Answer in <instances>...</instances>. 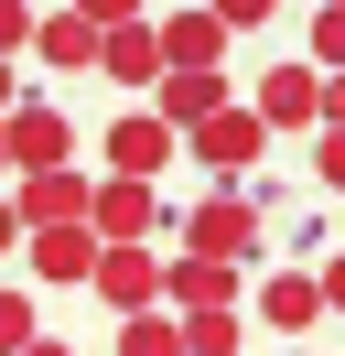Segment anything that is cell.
Returning a JSON list of instances; mask_svg holds the SVG:
<instances>
[{"mask_svg": "<svg viewBox=\"0 0 345 356\" xmlns=\"http://www.w3.org/2000/svg\"><path fill=\"white\" fill-rule=\"evenodd\" d=\"M259 238H270V205H259V195H237V184H227V195H205V205H194V216H184V248H194V259H248V248Z\"/></svg>", "mask_w": 345, "mask_h": 356, "instance_id": "1", "label": "cell"}, {"mask_svg": "<svg viewBox=\"0 0 345 356\" xmlns=\"http://www.w3.org/2000/svg\"><path fill=\"white\" fill-rule=\"evenodd\" d=\"M151 227H162V184H129V173H108L97 195H86V238H97V248H141Z\"/></svg>", "mask_w": 345, "mask_h": 356, "instance_id": "2", "label": "cell"}, {"mask_svg": "<svg viewBox=\"0 0 345 356\" xmlns=\"http://www.w3.org/2000/svg\"><path fill=\"white\" fill-rule=\"evenodd\" d=\"M76 162V119L54 97H11V173H65Z\"/></svg>", "mask_w": 345, "mask_h": 356, "instance_id": "3", "label": "cell"}, {"mask_svg": "<svg viewBox=\"0 0 345 356\" xmlns=\"http://www.w3.org/2000/svg\"><path fill=\"white\" fill-rule=\"evenodd\" d=\"M86 195H97V173H11V216H22V238L33 227H86Z\"/></svg>", "mask_w": 345, "mask_h": 356, "instance_id": "4", "label": "cell"}, {"mask_svg": "<svg viewBox=\"0 0 345 356\" xmlns=\"http://www.w3.org/2000/svg\"><path fill=\"white\" fill-rule=\"evenodd\" d=\"M86 291H97L119 324H129V313H162V259H151V248H97Z\"/></svg>", "mask_w": 345, "mask_h": 356, "instance_id": "5", "label": "cell"}, {"mask_svg": "<svg viewBox=\"0 0 345 356\" xmlns=\"http://www.w3.org/2000/svg\"><path fill=\"white\" fill-rule=\"evenodd\" d=\"M184 140H194V162H205L216 184H237L259 152H270V130H259V108H248V97H237V108H216L205 130H184Z\"/></svg>", "mask_w": 345, "mask_h": 356, "instance_id": "6", "label": "cell"}, {"mask_svg": "<svg viewBox=\"0 0 345 356\" xmlns=\"http://www.w3.org/2000/svg\"><path fill=\"white\" fill-rule=\"evenodd\" d=\"M151 44H162V76H216L237 33L216 22V11H172V22H151Z\"/></svg>", "mask_w": 345, "mask_h": 356, "instance_id": "7", "label": "cell"}, {"mask_svg": "<svg viewBox=\"0 0 345 356\" xmlns=\"http://www.w3.org/2000/svg\"><path fill=\"white\" fill-rule=\"evenodd\" d=\"M162 302H172V313H237V302H248V270L194 259V248H184V259L162 270Z\"/></svg>", "mask_w": 345, "mask_h": 356, "instance_id": "8", "label": "cell"}, {"mask_svg": "<svg viewBox=\"0 0 345 356\" xmlns=\"http://www.w3.org/2000/svg\"><path fill=\"white\" fill-rule=\"evenodd\" d=\"M248 108H259V130H323V76L313 65H270Z\"/></svg>", "mask_w": 345, "mask_h": 356, "instance_id": "9", "label": "cell"}, {"mask_svg": "<svg viewBox=\"0 0 345 356\" xmlns=\"http://www.w3.org/2000/svg\"><path fill=\"white\" fill-rule=\"evenodd\" d=\"M184 152V140L162 130L151 108H129V119H108V173H129V184H162V162Z\"/></svg>", "mask_w": 345, "mask_h": 356, "instance_id": "10", "label": "cell"}, {"mask_svg": "<svg viewBox=\"0 0 345 356\" xmlns=\"http://www.w3.org/2000/svg\"><path fill=\"white\" fill-rule=\"evenodd\" d=\"M97 76H108V87H129V97H151V87H162V44H151V22L97 33Z\"/></svg>", "mask_w": 345, "mask_h": 356, "instance_id": "11", "label": "cell"}, {"mask_svg": "<svg viewBox=\"0 0 345 356\" xmlns=\"http://www.w3.org/2000/svg\"><path fill=\"white\" fill-rule=\"evenodd\" d=\"M216 108H237V97H227V76H162V87H151V119H162L172 140H184V130H205Z\"/></svg>", "mask_w": 345, "mask_h": 356, "instance_id": "12", "label": "cell"}, {"mask_svg": "<svg viewBox=\"0 0 345 356\" xmlns=\"http://www.w3.org/2000/svg\"><path fill=\"white\" fill-rule=\"evenodd\" d=\"M22 270H33V281H76V291H86L97 238H86V227H33V238H22Z\"/></svg>", "mask_w": 345, "mask_h": 356, "instance_id": "13", "label": "cell"}, {"mask_svg": "<svg viewBox=\"0 0 345 356\" xmlns=\"http://www.w3.org/2000/svg\"><path fill=\"white\" fill-rule=\"evenodd\" d=\"M248 302H259V324H270V334H313V324H323V291H313V270H270Z\"/></svg>", "mask_w": 345, "mask_h": 356, "instance_id": "14", "label": "cell"}, {"mask_svg": "<svg viewBox=\"0 0 345 356\" xmlns=\"http://www.w3.org/2000/svg\"><path fill=\"white\" fill-rule=\"evenodd\" d=\"M33 65L86 76V65H97V22H76V11H33Z\"/></svg>", "mask_w": 345, "mask_h": 356, "instance_id": "15", "label": "cell"}, {"mask_svg": "<svg viewBox=\"0 0 345 356\" xmlns=\"http://www.w3.org/2000/svg\"><path fill=\"white\" fill-rule=\"evenodd\" d=\"M172 324H184V356H237V313H172Z\"/></svg>", "mask_w": 345, "mask_h": 356, "instance_id": "16", "label": "cell"}, {"mask_svg": "<svg viewBox=\"0 0 345 356\" xmlns=\"http://www.w3.org/2000/svg\"><path fill=\"white\" fill-rule=\"evenodd\" d=\"M119 356H184V324H172V313H129V324H119Z\"/></svg>", "mask_w": 345, "mask_h": 356, "instance_id": "17", "label": "cell"}, {"mask_svg": "<svg viewBox=\"0 0 345 356\" xmlns=\"http://www.w3.org/2000/svg\"><path fill=\"white\" fill-rule=\"evenodd\" d=\"M33 334H43V313H33V291H22V281H0V356H22V346H33Z\"/></svg>", "mask_w": 345, "mask_h": 356, "instance_id": "18", "label": "cell"}, {"mask_svg": "<svg viewBox=\"0 0 345 356\" xmlns=\"http://www.w3.org/2000/svg\"><path fill=\"white\" fill-rule=\"evenodd\" d=\"M313 76H345V11H313V54H302Z\"/></svg>", "mask_w": 345, "mask_h": 356, "instance_id": "19", "label": "cell"}, {"mask_svg": "<svg viewBox=\"0 0 345 356\" xmlns=\"http://www.w3.org/2000/svg\"><path fill=\"white\" fill-rule=\"evenodd\" d=\"M205 11H216L227 33H270V22H280V0H205Z\"/></svg>", "mask_w": 345, "mask_h": 356, "instance_id": "20", "label": "cell"}, {"mask_svg": "<svg viewBox=\"0 0 345 356\" xmlns=\"http://www.w3.org/2000/svg\"><path fill=\"white\" fill-rule=\"evenodd\" d=\"M11 54H33V0H0V65Z\"/></svg>", "mask_w": 345, "mask_h": 356, "instance_id": "21", "label": "cell"}, {"mask_svg": "<svg viewBox=\"0 0 345 356\" xmlns=\"http://www.w3.org/2000/svg\"><path fill=\"white\" fill-rule=\"evenodd\" d=\"M313 184H323V195H345V130L313 140Z\"/></svg>", "mask_w": 345, "mask_h": 356, "instance_id": "22", "label": "cell"}, {"mask_svg": "<svg viewBox=\"0 0 345 356\" xmlns=\"http://www.w3.org/2000/svg\"><path fill=\"white\" fill-rule=\"evenodd\" d=\"M76 22H97V33H119V22H141V0H65Z\"/></svg>", "mask_w": 345, "mask_h": 356, "instance_id": "23", "label": "cell"}, {"mask_svg": "<svg viewBox=\"0 0 345 356\" xmlns=\"http://www.w3.org/2000/svg\"><path fill=\"white\" fill-rule=\"evenodd\" d=\"M313 291H323V313H345V248H335V259L313 270Z\"/></svg>", "mask_w": 345, "mask_h": 356, "instance_id": "24", "label": "cell"}, {"mask_svg": "<svg viewBox=\"0 0 345 356\" xmlns=\"http://www.w3.org/2000/svg\"><path fill=\"white\" fill-rule=\"evenodd\" d=\"M323 130H345V76H323Z\"/></svg>", "mask_w": 345, "mask_h": 356, "instance_id": "25", "label": "cell"}, {"mask_svg": "<svg viewBox=\"0 0 345 356\" xmlns=\"http://www.w3.org/2000/svg\"><path fill=\"white\" fill-rule=\"evenodd\" d=\"M11 248H22V216H11V195H0V259H11Z\"/></svg>", "mask_w": 345, "mask_h": 356, "instance_id": "26", "label": "cell"}, {"mask_svg": "<svg viewBox=\"0 0 345 356\" xmlns=\"http://www.w3.org/2000/svg\"><path fill=\"white\" fill-rule=\"evenodd\" d=\"M22 356H76V346H54V334H33V346H22Z\"/></svg>", "mask_w": 345, "mask_h": 356, "instance_id": "27", "label": "cell"}, {"mask_svg": "<svg viewBox=\"0 0 345 356\" xmlns=\"http://www.w3.org/2000/svg\"><path fill=\"white\" fill-rule=\"evenodd\" d=\"M0 184H11V119H0Z\"/></svg>", "mask_w": 345, "mask_h": 356, "instance_id": "28", "label": "cell"}, {"mask_svg": "<svg viewBox=\"0 0 345 356\" xmlns=\"http://www.w3.org/2000/svg\"><path fill=\"white\" fill-rule=\"evenodd\" d=\"M0 119H11V65H0Z\"/></svg>", "mask_w": 345, "mask_h": 356, "instance_id": "29", "label": "cell"}, {"mask_svg": "<svg viewBox=\"0 0 345 356\" xmlns=\"http://www.w3.org/2000/svg\"><path fill=\"white\" fill-rule=\"evenodd\" d=\"M323 11H345V0H323Z\"/></svg>", "mask_w": 345, "mask_h": 356, "instance_id": "30", "label": "cell"}, {"mask_svg": "<svg viewBox=\"0 0 345 356\" xmlns=\"http://www.w3.org/2000/svg\"><path fill=\"white\" fill-rule=\"evenodd\" d=\"M33 11H43V0H33Z\"/></svg>", "mask_w": 345, "mask_h": 356, "instance_id": "31", "label": "cell"}, {"mask_svg": "<svg viewBox=\"0 0 345 356\" xmlns=\"http://www.w3.org/2000/svg\"><path fill=\"white\" fill-rule=\"evenodd\" d=\"M291 356H302V346H291Z\"/></svg>", "mask_w": 345, "mask_h": 356, "instance_id": "32", "label": "cell"}]
</instances>
